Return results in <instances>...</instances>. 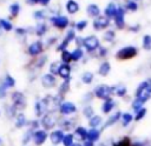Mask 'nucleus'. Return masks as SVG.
I'll use <instances>...</instances> for the list:
<instances>
[{
    "mask_svg": "<svg viewBox=\"0 0 151 146\" xmlns=\"http://www.w3.org/2000/svg\"><path fill=\"white\" fill-rule=\"evenodd\" d=\"M136 99H139L143 102H146L151 98V85L149 81H143L136 89Z\"/></svg>",
    "mask_w": 151,
    "mask_h": 146,
    "instance_id": "f257e3e1",
    "label": "nucleus"
},
{
    "mask_svg": "<svg viewBox=\"0 0 151 146\" xmlns=\"http://www.w3.org/2000/svg\"><path fill=\"white\" fill-rule=\"evenodd\" d=\"M93 94L98 99H103L104 101L111 98V94H113V87H110L107 85H99L94 88Z\"/></svg>",
    "mask_w": 151,
    "mask_h": 146,
    "instance_id": "f03ea898",
    "label": "nucleus"
},
{
    "mask_svg": "<svg viewBox=\"0 0 151 146\" xmlns=\"http://www.w3.org/2000/svg\"><path fill=\"white\" fill-rule=\"evenodd\" d=\"M11 99H12V106L17 110V111H21L26 107V99H25V95L19 92V91H15L12 93L11 95Z\"/></svg>",
    "mask_w": 151,
    "mask_h": 146,
    "instance_id": "7ed1b4c3",
    "label": "nucleus"
},
{
    "mask_svg": "<svg viewBox=\"0 0 151 146\" xmlns=\"http://www.w3.org/2000/svg\"><path fill=\"white\" fill-rule=\"evenodd\" d=\"M137 55V48L133 46H126L120 48L117 53H116V58L120 59V60H127V59H132L133 57Z\"/></svg>",
    "mask_w": 151,
    "mask_h": 146,
    "instance_id": "20e7f679",
    "label": "nucleus"
},
{
    "mask_svg": "<svg viewBox=\"0 0 151 146\" xmlns=\"http://www.w3.org/2000/svg\"><path fill=\"white\" fill-rule=\"evenodd\" d=\"M40 125L42 126V130L45 131H48V130H52L55 125H57V119L51 113V112H47L46 114H44L40 119Z\"/></svg>",
    "mask_w": 151,
    "mask_h": 146,
    "instance_id": "39448f33",
    "label": "nucleus"
},
{
    "mask_svg": "<svg viewBox=\"0 0 151 146\" xmlns=\"http://www.w3.org/2000/svg\"><path fill=\"white\" fill-rule=\"evenodd\" d=\"M48 133L47 131L45 130H37L34 133H33V138H32V141L35 146H41L46 142L47 138H48Z\"/></svg>",
    "mask_w": 151,
    "mask_h": 146,
    "instance_id": "423d86ee",
    "label": "nucleus"
},
{
    "mask_svg": "<svg viewBox=\"0 0 151 146\" xmlns=\"http://www.w3.org/2000/svg\"><path fill=\"white\" fill-rule=\"evenodd\" d=\"M88 52L96 51L99 47V39L96 35H90L84 38V45H83Z\"/></svg>",
    "mask_w": 151,
    "mask_h": 146,
    "instance_id": "0eeeda50",
    "label": "nucleus"
},
{
    "mask_svg": "<svg viewBox=\"0 0 151 146\" xmlns=\"http://www.w3.org/2000/svg\"><path fill=\"white\" fill-rule=\"evenodd\" d=\"M59 112L63 115H70V114H73L77 112V106L71 101H64L59 106Z\"/></svg>",
    "mask_w": 151,
    "mask_h": 146,
    "instance_id": "6e6552de",
    "label": "nucleus"
},
{
    "mask_svg": "<svg viewBox=\"0 0 151 146\" xmlns=\"http://www.w3.org/2000/svg\"><path fill=\"white\" fill-rule=\"evenodd\" d=\"M64 137H65V133H64V131L60 130V128H59V130H54V131H52V132L50 133V135H48L50 141H51L54 146H58L59 144H61Z\"/></svg>",
    "mask_w": 151,
    "mask_h": 146,
    "instance_id": "1a4fd4ad",
    "label": "nucleus"
},
{
    "mask_svg": "<svg viewBox=\"0 0 151 146\" xmlns=\"http://www.w3.org/2000/svg\"><path fill=\"white\" fill-rule=\"evenodd\" d=\"M51 22L53 24V26H55L57 28L59 29H64L68 26L70 21L65 16V15H57V16H53L51 18Z\"/></svg>",
    "mask_w": 151,
    "mask_h": 146,
    "instance_id": "9d476101",
    "label": "nucleus"
},
{
    "mask_svg": "<svg viewBox=\"0 0 151 146\" xmlns=\"http://www.w3.org/2000/svg\"><path fill=\"white\" fill-rule=\"evenodd\" d=\"M55 84H57V79L53 74L47 73V74H44L41 77V85L45 88H52L55 86Z\"/></svg>",
    "mask_w": 151,
    "mask_h": 146,
    "instance_id": "9b49d317",
    "label": "nucleus"
},
{
    "mask_svg": "<svg viewBox=\"0 0 151 146\" xmlns=\"http://www.w3.org/2000/svg\"><path fill=\"white\" fill-rule=\"evenodd\" d=\"M114 22L118 28H123L125 26V11L123 7L117 8V13L114 15Z\"/></svg>",
    "mask_w": 151,
    "mask_h": 146,
    "instance_id": "f8f14e48",
    "label": "nucleus"
},
{
    "mask_svg": "<svg viewBox=\"0 0 151 146\" xmlns=\"http://www.w3.org/2000/svg\"><path fill=\"white\" fill-rule=\"evenodd\" d=\"M109 25H110V19H107L106 16H100V15H99V16L96 18L94 21H93V27H94V29H97V31L104 29V28L109 27Z\"/></svg>",
    "mask_w": 151,
    "mask_h": 146,
    "instance_id": "ddd939ff",
    "label": "nucleus"
},
{
    "mask_svg": "<svg viewBox=\"0 0 151 146\" xmlns=\"http://www.w3.org/2000/svg\"><path fill=\"white\" fill-rule=\"evenodd\" d=\"M42 52V42L41 41H34V42H32L29 46H28V53L31 54V55H38V54H40Z\"/></svg>",
    "mask_w": 151,
    "mask_h": 146,
    "instance_id": "4468645a",
    "label": "nucleus"
},
{
    "mask_svg": "<svg viewBox=\"0 0 151 146\" xmlns=\"http://www.w3.org/2000/svg\"><path fill=\"white\" fill-rule=\"evenodd\" d=\"M87 132H88V130H86L84 126H77V127L74 128L73 135H74V138H77L78 140L85 141V140L87 139Z\"/></svg>",
    "mask_w": 151,
    "mask_h": 146,
    "instance_id": "2eb2a0df",
    "label": "nucleus"
},
{
    "mask_svg": "<svg viewBox=\"0 0 151 146\" xmlns=\"http://www.w3.org/2000/svg\"><path fill=\"white\" fill-rule=\"evenodd\" d=\"M70 74H71V67L67 64H61L59 67L58 75H60L64 80H70Z\"/></svg>",
    "mask_w": 151,
    "mask_h": 146,
    "instance_id": "dca6fc26",
    "label": "nucleus"
},
{
    "mask_svg": "<svg viewBox=\"0 0 151 146\" xmlns=\"http://www.w3.org/2000/svg\"><path fill=\"white\" fill-rule=\"evenodd\" d=\"M114 106H116L114 100L112 98H110V99H107V100H105L103 102V105H101V112L105 113V114H109L114 108Z\"/></svg>",
    "mask_w": 151,
    "mask_h": 146,
    "instance_id": "f3484780",
    "label": "nucleus"
},
{
    "mask_svg": "<svg viewBox=\"0 0 151 146\" xmlns=\"http://www.w3.org/2000/svg\"><path fill=\"white\" fill-rule=\"evenodd\" d=\"M86 12H87L88 16L98 18V16H99V13H100V8H99L96 4H90V5L86 7Z\"/></svg>",
    "mask_w": 151,
    "mask_h": 146,
    "instance_id": "a211bd4d",
    "label": "nucleus"
},
{
    "mask_svg": "<svg viewBox=\"0 0 151 146\" xmlns=\"http://www.w3.org/2000/svg\"><path fill=\"white\" fill-rule=\"evenodd\" d=\"M122 118V113L118 111V112H116L114 114H112L107 120H106V122L104 124V126H103V128H107V127H110V126H112V125H114L119 119Z\"/></svg>",
    "mask_w": 151,
    "mask_h": 146,
    "instance_id": "6ab92c4d",
    "label": "nucleus"
},
{
    "mask_svg": "<svg viewBox=\"0 0 151 146\" xmlns=\"http://www.w3.org/2000/svg\"><path fill=\"white\" fill-rule=\"evenodd\" d=\"M58 124L60 126V130H63V131H71L74 127V120H72V119H63Z\"/></svg>",
    "mask_w": 151,
    "mask_h": 146,
    "instance_id": "aec40b11",
    "label": "nucleus"
},
{
    "mask_svg": "<svg viewBox=\"0 0 151 146\" xmlns=\"http://www.w3.org/2000/svg\"><path fill=\"white\" fill-rule=\"evenodd\" d=\"M100 138V131L98 128H90L88 132H87V139L86 140H90L92 142H96L98 141Z\"/></svg>",
    "mask_w": 151,
    "mask_h": 146,
    "instance_id": "412c9836",
    "label": "nucleus"
},
{
    "mask_svg": "<svg viewBox=\"0 0 151 146\" xmlns=\"http://www.w3.org/2000/svg\"><path fill=\"white\" fill-rule=\"evenodd\" d=\"M66 11L70 13V14H76L78 11H79V5L77 1L74 0H68L66 2Z\"/></svg>",
    "mask_w": 151,
    "mask_h": 146,
    "instance_id": "4be33fe9",
    "label": "nucleus"
},
{
    "mask_svg": "<svg viewBox=\"0 0 151 146\" xmlns=\"http://www.w3.org/2000/svg\"><path fill=\"white\" fill-rule=\"evenodd\" d=\"M27 124V119H26V115L24 113H19L17 117H15V121H14V125L17 128H22L24 126H26Z\"/></svg>",
    "mask_w": 151,
    "mask_h": 146,
    "instance_id": "5701e85b",
    "label": "nucleus"
},
{
    "mask_svg": "<svg viewBox=\"0 0 151 146\" xmlns=\"http://www.w3.org/2000/svg\"><path fill=\"white\" fill-rule=\"evenodd\" d=\"M116 13H117V6H116L113 2H110V4L106 6V8H105V16H106L107 19L114 18Z\"/></svg>",
    "mask_w": 151,
    "mask_h": 146,
    "instance_id": "b1692460",
    "label": "nucleus"
},
{
    "mask_svg": "<svg viewBox=\"0 0 151 146\" xmlns=\"http://www.w3.org/2000/svg\"><path fill=\"white\" fill-rule=\"evenodd\" d=\"M101 122H103V119H101V117L100 115H93L91 119H88V126L91 127V128H97V127H99L100 125H101Z\"/></svg>",
    "mask_w": 151,
    "mask_h": 146,
    "instance_id": "393cba45",
    "label": "nucleus"
},
{
    "mask_svg": "<svg viewBox=\"0 0 151 146\" xmlns=\"http://www.w3.org/2000/svg\"><path fill=\"white\" fill-rule=\"evenodd\" d=\"M133 119H134V117H133L131 113H129V112H126V113H122V118H120V120H122V125H123L124 127L129 126Z\"/></svg>",
    "mask_w": 151,
    "mask_h": 146,
    "instance_id": "a878e982",
    "label": "nucleus"
},
{
    "mask_svg": "<svg viewBox=\"0 0 151 146\" xmlns=\"http://www.w3.org/2000/svg\"><path fill=\"white\" fill-rule=\"evenodd\" d=\"M110 69H111V65H110V62L105 61V62H103V64L99 66V68H98V73H99L100 75L105 77V75H107V74L110 73Z\"/></svg>",
    "mask_w": 151,
    "mask_h": 146,
    "instance_id": "bb28decb",
    "label": "nucleus"
},
{
    "mask_svg": "<svg viewBox=\"0 0 151 146\" xmlns=\"http://www.w3.org/2000/svg\"><path fill=\"white\" fill-rule=\"evenodd\" d=\"M74 135L72 134V133H66L65 134V137H64V139H63V145L64 146H72L73 144H74Z\"/></svg>",
    "mask_w": 151,
    "mask_h": 146,
    "instance_id": "cd10ccee",
    "label": "nucleus"
},
{
    "mask_svg": "<svg viewBox=\"0 0 151 146\" xmlns=\"http://www.w3.org/2000/svg\"><path fill=\"white\" fill-rule=\"evenodd\" d=\"M68 89H70V80H64L63 81V84L60 85V87H59V95H64V94H66L67 92H68Z\"/></svg>",
    "mask_w": 151,
    "mask_h": 146,
    "instance_id": "c85d7f7f",
    "label": "nucleus"
},
{
    "mask_svg": "<svg viewBox=\"0 0 151 146\" xmlns=\"http://www.w3.org/2000/svg\"><path fill=\"white\" fill-rule=\"evenodd\" d=\"M131 142L132 140L130 139V137H123L120 140L112 144V146H131Z\"/></svg>",
    "mask_w": 151,
    "mask_h": 146,
    "instance_id": "c756f323",
    "label": "nucleus"
},
{
    "mask_svg": "<svg viewBox=\"0 0 151 146\" xmlns=\"http://www.w3.org/2000/svg\"><path fill=\"white\" fill-rule=\"evenodd\" d=\"M0 28L6 31V32H9L13 29V25L12 22H9L8 20H5V19H0Z\"/></svg>",
    "mask_w": 151,
    "mask_h": 146,
    "instance_id": "7c9ffc66",
    "label": "nucleus"
},
{
    "mask_svg": "<svg viewBox=\"0 0 151 146\" xmlns=\"http://www.w3.org/2000/svg\"><path fill=\"white\" fill-rule=\"evenodd\" d=\"M46 32H47V26H46V24L39 22L38 26H37V28H35V34L39 35V36H41V35H44Z\"/></svg>",
    "mask_w": 151,
    "mask_h": 146,
    "instance_id": "2f4dec72",
    "label": "nucleus"
},
{
    "mask_svg": "<svg viewBox=\"0 0 151 146\" xmlns=\"http://www.w3.org/2000/svg\"><path fill=\"white\" fill-rule=\"evenodd\" d=\"M61 61L64 64H70L72 61V53L68 52V51H63L61 52Z\"/></svg>",
    "mask_w": 151,
    "mask_h": 146,
    "instance_id": "473e14b6",
    "label": "nucleus"
},
{
    "mask_svg": "<svg viewBox=\"0 0 151 146\" xmlns=\"http://www.w3.org/2000/svg\"><path fill=\"white\" fill-rule=\"evenodd\" d=\"M81 81L86 85L91 84L93 81V73L92 72H85L83 75H81Z\"/></svg>",
    "mask_w": 151,
    "mask_h": 146,
    "instance_id": "72a5a7b5",
    "label": "nucleus"
},
{
    "mask_svg": "<svg viewBox=\"0 0 151 146\" xmlns=\"http://www.w3.org/2000/svg\"><path fill=\"white\" fill-rule=\"evenodd\" d=\"M2 85L6 87V88H9V87H14V85H15V80L11 77V75H6L5 77V79H4V82H2Z\"/></svg>",
    "mask_w": 151,
    "mask_h": 146,
    "instance_id": "f704fd0d",
    "label": "nucleus"
},
{
    "mask_svg": "<svg viewBox=\"0 0 151 146\" xmlns=\"http://www.w3.org/2000/svg\"><path fill=\"white\" fill-rule=\"evenodd\" d=\"M113 94L117 97H124L126 94V87L125 86H116L113 87Z\"/></svg>",
    "mask_w": 151,
    "mask_h": 146,
    "instance_id": "c9c22d12",
    "label": "nucleus"
},
{
    "mask_svg": "<svg viewBox=\"0 0 151 146\" xmlns=\"http://www.w3.org/2000/svg\"><path fill=\"white\" fill-rule=\"evenodd\" d=\"M34 132H35V131H33V130H31V128H28V130L26 131V133H25V135H24V138H22V144H24V145L28 144V142L32 140Z\"/></svg>",
    "mask_w": 151,
    "mask_h": 146,
    "instance_id": "e433bc0d",
    "label": "nucleus"
},
{
    "mask_svg": "<svg viewBox=\"0 0 151 146\" xmlns=\"http://www.w3.org/2000/svg\"><path fill=\"white\" fill-rule=\"evenodd\" d=\"M19 12H20V5L18 2H13L9 6V13H11V15L12 16H17Z\"/></svg>",
    "mask_w": 151,
    "mask_h": 146,
    "instance_id": "4c0bfd02",
    "label": "nucleus"
},
{
    "mask_svg": "<svg viewBox=\"0 0 151 146\" xmlns=\"http://www.w3.org/2000/svg\"><path fill=\"white\" fill-rule=\"evenodd\" d=\"M83 114H84V117L85 118H87V119H91L93 115H94V111H93V107L92 106H86V107H84V110H83Z\"/></svg>",
    "mask_w": 151,
    "mask_h": 146,
    "instance_id": "58836bf2",
    "label": "nucleus"
},
{
    "mask_svg": "<svg viewBox=\"0 0 151 146\" xmlns=\"http://www.w3.org/2000/svg\"><path fill=\"white\" fill-rule=\"evenodd\" d=\"M143 48L146 51H151V35H144L143 36Z\"/></svg>",
    "mask_w": 151,
    "mask_h": 146,
    "instance_id": "ea45409f",
    "label": "nucleus"
},
{
    "mask_svg": "<svg viewBox=\"0 0 151 146\" xmlns=\"http://www.w3.org/2000/svg\"><path fill=\"white\" fill-rule=\"evenodd\" d=\"M83 57V51L81 48H76L73 52H72V61H78L80 60Z\"/></svg>",
    "mask_w": 151,
    "mask_h": 146,
    "instance_id": "a19ab883",
    "label": "nucleus"
},
{
    "mask_svg": "<svg viewBox=\"0 0 151 146\" xmlns=\"http://www.w3.org/2000/svg\"><path fill=\"white\" fill-rule=\"evenodd\" d=\"M143 105H144V102L140 101L139 99H134V100L132 101V108H133L134 112H137V111H139L140 108H143Z\"/></svg>",
    "mask_w": 151,
    "mask_h": 146,
    "instance_id": "79ce46f5",
    "label": "nucleus"
},
{
    "mask_svg": "<svg viewBox=\"0 0 151 146\" xmlns=\"http://www.w3.org/2000/svg\"><path fill=\"white\" fill-rule=\"evenodd\" d=\"M145 115H146V108H140L139 111H137V112H136L134 120H136V121H139V120H142Z\"/></svg>",
    "mask_w": 151,
    "mask_h": 146,
    "instance_id": "37998d69",
    "label": "nucleus"
},
{
    "mask_svg": "<svg viewBox=\"0 0 151 146\" xmlns=\"http://www.w3.org/2000/svg\"><path fill=\"white\" fill-rule=\"evenodd\" d=\"M125 7H126V9H129V11H131V12H134V11L138 9V5H137V2H134V1H132V0L127 1L126 5H125Z\"/></svg>",
    "mask_w": 151,
    "mask_h": 146,
    "instance_id": "c03bdc74",
    "label": "nucleus"
},
{
    "mask_svg": "<svg viewBox=\"0 0 151 146\" xmlns=\"http://www.w3.org/2000/svg\"><path fill=\"white\" fill-rule=\"evenodd\" d=\"M60 62H52L51 64V66H50V72H51V74H58V72H59V67H60Z\"/></svg>",
    "mask_w": 151,
    "mask_h": 146,
    "instance_id": "a18cd8bd",
    "label": "nucleus"
},
{
    "mask_svg": "<svg viewBox=\"0 0 151 146\" xmlns=\"http://www.w3.org/2000/svg\"><path fill=\"white\" fill-rule=\"evenodd\" d=\"M104 39L106 40V41H112L113 39H114V32L113 31H106L105 33H104Z\"/></svg>",
    "mask_w": 151,
    "mask_h": 146,
    "instance_id": "49530a36",
    "label": "nucleus"
},
{
    "mask_svg": "<svg viewBox=\"0 0 151 146\" xmlns=\"http://www.w3.org/2000/svg\"><path fill=\"white\" fill-rule=\"evenodd\" d=\"M86 26H87V21H86V20H80V21H78V22L76 24V28H77L78 31H83Z\"/></svg>",
    "mask_w": 151,
    "mask_h": 146,
    "instance_id": "de8ad7c7",
    "label": "nucleus"
},
{
    "mask_svg": "<svg viewBox=\"0 0 151 146\" xmlns=\"http://www.w3.org/2000/svg\"><path fill=\"white\" fill-rule=\"evenodd\" d=\"M70 44V41H67L66 39H64L63 41H61V44L57 47V51H59V52H63V51H66V47H67V45Z\"/></svg>",
    "mask_w": 151,
    "mask_h": 146,
    "instance_id": "09e8293b",
    "label": "nucleus"
},
{
    "mask_svg": "<svg viewBox=\"0 0 151 146\" xmlns=\"http://www.w3.org/2000/svg\"><path fill=\"white\" fill-rule=\"evenodd\" d=\"M39 126H40V121H39V120H32V121L29 122V128L33 130V131L39 130Z\"/></svg>",
    "mask_w": 151,
    "mask_h": 146,
    "instance_id": "8fccbe9b",
    "label": "nucleus"
},
{
    "mask_svg": "<svg viewBox=\"0 0 151 146\" xmlns=\"http://www.w3.org/2000/svg\"><path fill=\"white\" fill-rule=\"evenodd\" d=\"M33 16H34V19H37V20H42V19L45 18V13H44L42 11H35V12L33 13Z\"/></svg>",
    "mask_w": 151,
    "mask_h": 146,
    "instance_id": "3c124183",
    "label": "nucleus"
},
{
    "mask_svg": "<svg viewBox=\"0 0 151 146\" xmlns=\"http://www.w3.org/2000/svg\"><path fill=\"white\" fill-rule=\"evenodd\" d=\"M74 38H76V32H74L73 29H70V31H67L65 39H66L67 41H71V40H73Z\"/></svg>",
    "mask_w": 151,
    "mask_h": 146,
    "instance_id": "603ef678",
    "label": "nucleus"
},
{
    "mask_svg": "<svg viewBox=\"0 0 151 146\" xmlns=\"http://www.w3.org/2000/svg\"><path fill=\"white\" fill-rule=\"evenodd\" d=\"M147 142L146 141H140V140H137V141H132L131 142V146H146Z\"/></svg>",
    "mask_w": 151,
    "mask_h": 146,
    "instance_id": "864d4df0",
    "label": "nucleus"
},
{
    "mask_svg": "<svg viewBox=\"0 0 151 146\" xmlns=\"http://www.w3.org/2000/svg\"><path fill=\"white\" fill-rule=\"evenodd\" d=\"M6 89L7 88L4 85H0V99H2V98L6 97Z\"/></svg>",
    "mask_w": 151,
    "mask_h": 146,
    "instance_id": "5fc2aeb1",
    "label": "nucleus"
},
{
    "mask_svg": "<svg viewBox=\"0 0 151 146\" xmlns=\"http://www.w3.org/2000/svg\"><path fill=\"white\" fill-rule=\"evenodd\" d=\"M15 32H17V34H19V35H24V34L26 33V31H25L24 28H17Z\"/></svg>",
    "mask_w": 151,
    "mask_h": 146,
    "instance_id": "6e6d98bb",
    "label": "nucleus"
},
{
    "mask_svg": "<svg viewBox=\"0 0 151 146\" xmlns=\"http://www.w3.org/2000/svg\"><path fill=\"white\" fill-rule=\"evenodd\" d=\"M83 146H94V142H92V141H90V140H85V141L83 142Z\"/></svg>",
    "mask_w": 151,
    "mask_h": 146,
    "instance_id": "4d7b16f0",
    "label": "nucleus"
},
{
    "mask_svg": "<svg viewBox=\"0 0 151 146\" xmlns=\"http://www.w3.org/2000/svg\"><path fill=\"white\" fill-rule=\"evenodd\" d=\"M106 53H107V49H106V48H103V47H101V48L99 49V55L103 57V55H106Z\"/></svg>",
    "mask_w": 151,
    "mask_h": 146,
    "instance_id": "13d9d810",
    "label": "nucleus"
},
{
    "mask_svg": "<svg viewBox=\"0 0 151 146\" xmlns=\"http://www.w3.org/2000/svg\"><path fill=\"white\" fill-rule=\"evenodd\" d=\"M77 45L79 46H81V45H84V39L83 38H77Z\"/></svg>",
    "mask_w": 151,
    "mask_h": 146,
    "instance_id": "bf43d9fd",
    "label": "nucleus"
},
{
    "mask_svg": "<svg viewBox=\"0 0 151 146\" xmlns=\"http://www.w3.org/2000/svg\"><path fill=\"white\" fill-rule=\"evenodd\" d=\"M39 2H40V5H42V6H47V5L50 4V0H40Z\"/></svg>",
    "mask_w": 151,
    "mask_h": 146,
    "instance_id": "052dcab7",
    "label": "nucleus"
},
{
    "mask_svg": "<svg viewBox=\"0 0 151 146\" xmlns=\"http://www.w3.org/2000/svg\"><path fill=\"white\" fill-rule=\"evenodd\" d=\"M40 0H27V2L29 4V5H35V4H38Z\"/></svg>",
    "mask_w": 151,
    "mask_h": 146,
    "instance_id": "680f3d73",
    "label": "nucleus"
},
{
    "mask_svg": "<svg viewBox=\"0 0 151 146\" xmlns=\"http://www.w3.org/2000/svg\"><path fill=\"white\" fill-rule=\"evenodd\" d=\"M139 28V26H133V27H130V29L131 31H136V29H138Z\"/></svg>",
    "mask_w": 151,
    "mask_h": 146,
    "instance_id": "e2e57ef3",
    "label": "nucleus"
},
{
    "mask_svg": "<svg viewBox=\"0 0 151 146\" xmlns=\"http://www.w3.org/2000/svg\"><path fill=\"white\" fill-rule=\"evenodd\" d=\"M72 146H83V144H80V142H74Z\"/></svg>",
    "mask_w": 151,
    "mask_h": 146,
    "instance_id": "0e129e2a",
    "label": "nucleus"
},
{
    "mask_svg": "<svg viewBox=\"0 0 151 146\" xmlns=\"http://www.w3.org/2000/svg\"><path fill=\"white\" fill-rule=\"evenodd\" d=\"M99 146H105V144H100V145H99Z\"/></svg>",
    "mask_w": 151,
    "mask_h": 146,
    "instance_id": "69168bd1",
    "label": "nucleus"
},
{
    "mask_svg": "<svg viewBox=\"0 0 151 146\" xmlns=\"http://www.w3.org/2000/svg\"><path fill=\"white\" fill-rule=\"evenodd\" d=\"M0 142H1V139H0Z\"/></svg>",
    "mask_w": 151,
    "mask_h": 146,
    "instance_id": "338daca9",
    "label": "nucleus"
}]
</instances>
